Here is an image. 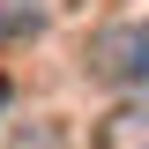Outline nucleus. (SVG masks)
I'll use <instances>...</instances> for the list:
<instances>
[{
	"label": "nucleus",
	"instance_id": "obj_1",
	"mask_svg": "<svg viewBox=\"0 0 149 149\" xmlns=\"http://www.w3.org/2000/svg\"><path fill=\"white\" fill-rule=\"evenodd\" d=\"M97 67H104L112 82L149 90V22H119V30H104V37H97Z\"/></svg>",
	"mask_w": 149,
	"mask_h": 149
},
{
	"label": "nucleus",
	"instance_id": "obj_3",
	"mask_svg": "<svg viewBox=\"0 0 149 149\" xmlns=\"http://www.w3.org/2000/svg\"><path fill=\"white\" fill-rule=\"evenodd\" d=\"M0 112H8V82H0Z\"/></svg>",
	"mask_w": 149,
	"mask_h": 149
},
{
	"label": "nucleus",
	"instance_id": "obj_2",
	"mask_svg": "<svg viewBox=\"0 0 149 149\" xmlns=\"http://www.w3.org/2000/svg\"><path fill=\"white\" fill-rule=\"evenodd\" d=\"M15 149H67V142H60L52 119H37V127H22V134H15Z\"/></svg>",
	"mask_w": 149,
	"mask_h": 149
}]
</instances>
